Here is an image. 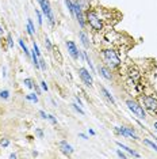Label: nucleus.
Returning a JSON list of instances; mask_svg holds the SVG:
<instances>
[{"label": "nucleus", "instance_id": "obj_1", "mask_svg": "<svg viewBox=\"0 0 157 159\" xmlns=\"http://www.w3.org/2000/svg\"><path fill=\"white\" fill-rule=\"evenodd\" d=\"M102 55H103V60L107 63L108 67L116 68L120 65V59L116 55L115 51H112V49H104V51L102 52Z\"/></svg>", "mask_w": 157, "mask_h": 159}, {"label": "nucleus", "instance_id": "obj_2", "mask_svg": "<svg viewBox=\"0 0 157 159\" xmlns=\"http://www.w3.org/2000/svg\"><path fill=\"white\" fill-rule=\"evenodd\" d=\"M87 22H88V25L96 31H100L103 30V22L102 19L99 18L98 15V12H95V11H88L87 12Z\"/></svg>", "mask_w": 157, "mask_h": 159}, {"label": "nucleus", "instance_id": "obj_3", "mask_svg": "<svg viewBox=\"0 0 157 159\" xmlns=\"http://www.w3.org/2000/svg\"><path fill=\"white\" fill-rule=\"evenodd\" d=\"M126 105H127V108L130 109L131 112L136 114L138 118H145L146 117V116H145V112H144V108L140 106L137 102H134V101H126Z\"/></svg>", "mask_w": 157, "mask_h": 159}, {"label": "nucleus", "instance_id": "obj_4", "mask_svg": "<svg viewBox=\"0 0 157 159\" xmlns=\"http://www.w3.org/2000/svg\"><path fill=\"white\" fill-rule=\"evenodd\" d=\"M142 102H144V106L146 109H149L150 112H157V99L154 97L145 95L142 98Z\"/></svg>", "mask_w": 157, "mask_h": 159}, {"label": "nucleus", "instance_id": "obj_5", "mask_svg": "<svg viewBox=\"0 0 157 159\" xmlns=\"http://www.w3.org/2000/svg\"><path fill=\"white\" fill-rule=\"evenodd\" d=\"M78 76H80V79L84 82V84H85V86L92 87V84H94L92 76H91V73H89L85 68H80V69H78Z\"/></svg>", "mask_w": 157, "mask_h": 159}, {"label": "nucleus", "instance_id": "obj_6", "mask_svg": "<svg viewBox=\"0 0 157 159\" xmlns=\"http://www.w3.org/2000/svg\"><path fill=\"white\" fill-rule=\"evenodd\" d=\"M41 8H42V12L46 15L47 18V21L50 22V25H53L54 23V15H53V12H52V8H50V4H49V1H45L43 0V3H41Z\"/></svg>", "mask_w": 157, "mask_h": 159}, {"label": "nucleus", "instance_id": "obj_7", "mask_svg": "<svg viewBox=\"0 0 157 159\" xmlns=\"http://www.w3.org/2000/svg\"><path fill=\"white\" fill-rule=\"evenodd\" d=\"M67 48H68V52H69V55L72 56V59L77 60L81 52H80L77 48H76V44H75L73 41H67Z\"/></svg>", "mask_w": 157, "mask_h": 159}, {"label": "nucleus", "instance_id": "obj_8", "mask_svg": "<svg viewBox=\"0 0 157 159\" xmlns=\"http://www.w3.org/2000/svg\"><path fill=\"white\" fill-rule=\"evenodd\" d=\"M73 5H75V15H76V18H77L80 26L84 27V16H83V12H81V7H80L78 3H76V4H73Z\"/></svg>", "mask_w": 157, "mask_h": 159}, {"label": "nucleus", "instance_id": "obj_9", "mask_svg": "<svg viewBox=\"0 0 157 159\" xmlns=\"http://www.w3.org/2000/svg\"><path fill=\"white\" fill-rule=\"evenodd\" d=\"M60 148H61V151H63L65 155H71L72 152H73V148H72V146H69V144L67 143L65 140L60 143Z\"/></svg>", "mask_w": 157, "mask_h": 159}, {"label": "nucleus", "instance_id": "obj_10", "mask_svg": "<svg viewBox=\"0 0 157 159\" xmlns=\"http://www.w3.org/2000/svg\"><path fill=\"white\" fill-rule=\"evenodd\" d=\"M98 72L100 73V76H103L104 79H107V80H111L112 79V75H111V72L107 69L106 67H102V65H99V68H98Z\"/></svg>", "mask_w": 157, "mask_h": 159}, {"label": "nucleus", "instance_id": "obj_11", "mask_svg": "<svg viewBox=\"0 0 157 159\" xmlns=\"http://www.w3.org/2000/svg\"><path fill=\"white\" fill-rule=\"evenodd\" d=\"M100 90H102V92H103V95H104V97L107 98V99H108V101H110V102L112 103V105H115V99H114V97L111 95L110 91H108L107 88H106V87H102Z\"/></svg>", "mask_w": 157, "mask_h": 159}, {"label": "nucleus", "instance_id": "obj_12", "mask_svg": "<svg viewBox=\"0 0 157 159\" xmlns=\"http://www.w3.org/2000/svg\"><path fill=\"white\" fill-rule=\"evenodd\" d=\"M80 40H81V42H83L84 48H89V41H88V37H87V34L84 33V31H80Z\"/></svg>", "mask_w": 157, "mask_h": 159}, {"label": "nucleus", "instance_id": "obj_13", "mask_svg": "<svg viewBox=\"0 0 157 159\" xmlns=\"http://www.w3.org/2000/svg\"><path fill=\"white\" fill-rule=\"evenodd\" d=\"M116 144H118V146H119V147H120V148H122V150H126V151H127L129 154H131V155H133V156H136V158H140V154H137L136 151H133V150H131V148H129V147H126L125 144L119 143V141H118V143H116Z\"/></svg>", "mask_w": 157, "mask_h": 159}, {"label": "nucleus", "instance_id": "obj_14", "mask_svg": "<svg viewBox=\"0 0 157 159\" xmlns=\"http://www.w3.org/2000/svg\"><path fill=\"white\" fill-rule=\"evenodd\" d=\"M27 33L30 36H33L35 33V27H34V23H33L31 19H27Z\"/></svg>", "mask_w": 157, "mask_h": 159}, {"label": "nucleus", "instance_id": "obj_15", "mask_svg": "<svg viewBox=\"0 0 157 159\" xmlns=\"http://www.w3.org/2000/svg\"><path fill=\"white\" fill-rule=\"evenodd\" d=\"M144 143L146 144V146H149L150 148H153V150H154V151L157 152V144H154L152 140H149V139H144Z\"/></svg>", "mask_w": 157, "mask_h": 159}, {"label": "nucleus", "instance_id": "obj_16", "mask_svg": "<svg viewBox=\"0 0 157 159\" xmlns=\"http://www.w3.org/2000/svg\"><path fill=\"white\" fill-rule=\"evenodd\" d=\"M65 4H67V7H68L69 12L73 15V14H75V5H73V3H72L71 0H65Z\"/></svg>", "mask_w": 157, "mask_h": 159}, {"label": "nucleus", "instance_id": "obj_17", "mask_svg": "<svg viewBox=\"0 0 157 159\" xmlns=\"http://www.w3.org/2000/svg\"><path fill=\"white\" fill-rule=\"evenodd\" d=\"M19 45H21V48H22V49H23V52L26 53V56H29V57H30V55H31V53H30V51L27 49V46L25 45V42L22 41V40H19Z\"/></svg>", "mask_w": 157, "mask_h": 159}, {"label": "nucleus", "instance_id": "obj_18", "mask_svg": "<svg viewBox=\"0 0 157 159\" xmlns=\"http://www.w3.org/2000/svg\"><path fill=\"white\" fill-rule=\"evenodd\" d=\"M72 108H73L77 112V113H80V114H81V116H84V114H85V113H84V110H83L81 108H80V106H78L77 103H72Z\"/></svg>", "mask_w": 157, "mask_h": 159}, {"label": "nucleus", "instance_id": "obj_19", "mask_svg": "<svg viewBox=\"0 0 157 159\" xmlns=\"http://www.w3.org/2000/svg\"><path fill=\"white\" fill-rule=\"evenodd\" d=\"M26 99H29V101H33V102H38V97L35 95V94H29V95H26Z\"/></svg>", "mask_w": 157, "mask_h": 159}, {"label": "nucleus", "instance_id": "obj_20", "mask_svg": "<svg viewBox=\"0 0 157 159\" xmlns=\"http://www.w3.org/2000/svg\"><path fill=\"white\" fill-rule=\"evenodd\" d=\"M25 84H26V87H29V88L34 87V82H33V79H30V77L25 79Z\"/></svg>", "mask_w": 157, "mask_h": 159}, {"label": "nucleus", "instance_id": "obj_21", "mask_svg": "<svg viewBox=\"0 0 157 159\" xmlns=\"http://www.w3.org/2000/svg\"><path fill=\"white\" fill-rule=\"evenodd\" d=\"M10 97V91L8 90H3V91H0V98H3V99H8Z\"/></svg>", "mask_w": 157, "mask_h": 159}, {"label": "nucleus", "instance_id": "obj_22", "mask_svg": "<svg viewBox=\"0 0 157 159\" xmlns=\"http://www.w3.org/2000/svg\"><path fill=\"white\" fill-rule=\"evenodd\" d=\"M39 68H41V69H43V71L46 69V63H45V60H43V59H39Z\"/></svg>", "mask_w": 157, "mask_h": 159}, {"label": "nucleus", "instance_id": "obj_23", "mask_svg": "<svg viewBox=\"0 0 157 159\" xmlns=\"http://www.w3.org/2000/svg\"><path fill=\"white\" fill-rule=\"evenodd\" d=\"M45 45H46V48L49 49V51H52L53 49V46H52V44H50V40H49V38H45Z\"/></svg>", "mask_w": 157, "mask_h": 159}, {"label": "nucleus", "instance_id": "obj_24", "mask_svg": "<svg viewBox=\"0 0 157 159\" xmlns=\"http://www.w3.org/2000/svg\"><path fill=\"white\" fill-rule=\"evenodd\" d=\"M47 120H50V123H52V124H57V118L54 117V116H50V114H47Z\"/></svg>", "mask_w": 157, "mask_h": 159}, {"label": "nucleus", "instance_id": "obj_25", "mask_svg": "<svg viewBox=\"0 0 157 159\" xmlns=\"http://www.w3.org/2000/svg\"><path fill=\"white\" fill-rule=\"evenodd\" d=\"M35 14H37V18H38V23H39V25H42V15H41V12H39V11H35Z\"/></svg>", "mask_w": 157, "mask_h": 159}, {"label": "nucleus", "instance_id": "obj_26", "mask_svg": "<svg viewBox=\"0 0 157 159\" xmlns=\"http://www.w3.org/2000/svg\"><path fill=\"white\" fill-rule=\"evenodd\" d=\"M35 132H37V135H38V137H39V139H43V132H42V129L37 128V129H35Z\"/></svg>", "mask_w": 157, "mask_h": 159}, {"label": "nucleus", "instance_id": "obj_27", "mask_svg": "<svg viewBox=\"0 0 157 159\" xmlns=\"http://www.w3.org/2000/svg\"><path fill=\"white\" fill-rule=\"evenodd\" d=\"M7 41H8V46H10V48L14 46V41H12V37H11V36L7 37Z\"/></svg>", "mask_w": 157, "mask_h": 159}, {"label": "nucleus", "instance_id": "obj_28", "mask_svg": "<svg viewBox=\"0 0 157 159\" xmlns=\"http://www.w3.org/2000/svg\"><path fill=\"white\" fill-rule=\"evenodd\" d=\"M34 52L37 53V56H41V52H39V49H38V45L34 42Z\"/></svg>", "mask_w": 157, "mask_h": 159}, {"label": "nucleus", "instance_id": "obj_29", "mask_svg": "<svg viewBox=\"0 0 157 159\" xmlns=\"http://www.w3.org/2000/svg\"><path fill=\"white\" fill-rule=\"evenodd\" d=\"M41 86H42V88H43L45 91H47V90H49V87H47V84H46V82H45V80H42V82H41Z\"/></svg>", "mask_w": 157, "mask_h": 159}, {"label": "nucleus", "instance_id": "obj_30", "mask_svg": "<svg viewBox=\"0 0 157 159\" xmlns=\"http://www.w3.org/2000/svg\"><path fill=\"white\" fill-rule=\"evenodd\" d=\"M0 144H1V146H3V147H8V144H10V141H8V140H1V141H0Z\"/></svg>", "mask_w": 157, "mask_h": 159}, {"label": "nucleus", "instance_id": "obj_31", "mask_svg": "<svg viewBox=\"0 0 157 159\" xmlns=\"http://www.w3.org/2000/svg\"><path fill=\"white\" fill-rule=\"evenodd\" d=\"M116 154H118V156H119V158H123V159L126 158V155L123 154V152H122L120 150H116Z\"/></svg>", "mask_w": 157, "mask_h": 159}, {"label": "nucleus", "instance_id": "obj_32", "mask_svg": "<svg viewBox=\"0 0 157 159\" xmlns=\"http://www.w3.org/2000/svg\"><path fill=\"white\" fill-rule=\"evenodd\" d=\"M39 116H41L42 118H45V120H46V118H47V114L45 113V112H43V110H39Z\"/></svg>", "mask_w": 157, "mask_h": 159}, {"label": "nucleus", "instance_id": "obj_33", "mask_svg": "<svg viewBox=\"0 0 157 159\" xmlns=\"http://www.w3.org/2000/svg\"><path fill=\"white\" fill-rule=\"evenodd\" d=\"M76 101L78 102V105H80V106H83V102H81V99L78 98V95H76Z\"/></svg>", "mask_w": 157, "mask_h": 159}, {"label": "nucleus", "instance_id": "obj_34", "mask_svg": "<svg viewBox=\"0 0 157 159\" xmlns=\"http://www.w3.org/2000/svg\"><path fill=\"white\" fill-rule=\"evenodd\" d=\"M88 132H89V135H92V136H95V131H94V129L88 128Z\"/></svg>", "mask_w": 157, "mask_h": 159}, {"label": "nucleus", "instance_id": "obj_35", "mask_svg": "<svg viewBox=\"0 0 157 159\" xmlns=\"http://www.w3.org/2000/svg\"><path fill=\"white\" fill-rule=\"evenodd\" d=\"M78 136H80L81 139H84V140H87V139H88V137H87V136H85L84 133H78Z\"/></svg>", "mask_w": 157, "mask_h": 159}, {"label": "nucleus", "instance_id": "obj_36", "mask_svg": "<svg viewBox=\"0 0 157 159\" xmlns=\"http://www.w3.org/2000/svg\"><path fill=\"white\" fill-rule=\"evenodd\" d=\"M4 33V29H3V26H0V34H3Z\"/></svg>", "mask_w": 157, "mask_h": 159}, {"label": "nucleus", "instance_id": "obj_37", "mask_svg": "<svg viewBox=\"0 0 157 159\" xmlns=\"http://www.w3.org/2000/svg\"><path fill=\"white\" fill-rule=\"evenodd\" d=\"M10 158H11V159H14V158H16V155H15V154H11V155H10Z\"/></svg>", "mask_w": 157, "mask_h": 159}, {"label": "nucleus", "instance_id": "obj_38", "mask_svg": "<svg viewBox=\"0 0 157 159\" xmlns=\"http://www.w3.org/2000/svg\"><path fill=\"white\" fill-rule=\"evenodd\" d=\"M154 129H156V131H157V121H156V123H154Z\"/></svg>", "mask_w": 157, "mask_h": 159}, {"label": "nucleus", "instance_id": "obj_39", "mask_svg": "<svg viewBox=\"0 0 157 159\" xmlns=\"http://www.w3.org/2000/svg\"><path fill=\"white\" fill-rule=\"evenodd\" d=\"M38 1H39V4H41V3H43V0H38Z\"/></svg>", "mask_w": 157, "mask_h": 159}]
</instances>
